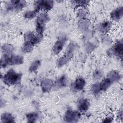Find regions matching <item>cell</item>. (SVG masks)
<instances>
[{
  "mask_svg": "<svg viewBox=\"0 0 123 123\" xmlns=\"http://www.w3.org/2000/svg\"><path fill=\"white\" fill-rule=\"evenodd\" d=\"M111 26V22L109 21H106L99 24L97 26V29L99 32L105 34L110 30Z\"/></svg>",
  "mask_w": 123,
  "mask_h": 123,
  "instance_id": "5bb4252c",
  "label": "cell"
},
{
  "mask_svg": "<svg viewBox=\"0 0 123 123\" xmlns=\"http://www.w3.org/2000/svg\"><path fill=\"white\" fill-rule=\"evenodd\" d=\"M73 2L74 3V4L76 7H86L89 3V1L87 0H78V1H74Z\"/></svg>",
  "mask_w": 123,
  "mask_h": 123,
  "instance_id": "83f0119b",
  "label": "cell"
},
{
  "mask_svg": "<svg viewBox=\"0 0 123 123\" xmlns=\"http://www.w3.org/2000/svg\"><path fill=\"white\" fill-rule=\"evenodd\" d=\"M40 65V61L39 60H35L34 61L29 67V71L30 72H34L36 71Z\"/></svg>",
  "mask_w": 123,
  "mask_h": 123,
  "instance_id": "cb8c5ba5",
  "label": "cell"
},
{
  "mask_svg": "<svg viewBox=\"0 0 123 123\" xmlns=\"http://www.w3.org/2000/svg\"><path fill=\"white\" fill-rule=\"evenodd\" d=\"M67 78L65 75H62L57 79L55 83L54 84L53 86L55 88L60 89L63 88L66 86L67 84Z\"/></svg>",
  "mask_w": 123,
  "mask_h": 123,
  "instance_id": "7c38bea8",
  "label": "cell"
},
{
  "mask_svg": "<svg viewBox=\"0 0 123 123\" xmlns=\"http://www.w3.org/2000/svg\"><path fill=\"white\" fill-rule=\"evenodd\" d=\"M66 40L67 37L65 35H62L59 37L52 48V51L54 54H58L61 51L64 47Z\"/></svg>",
  "mask_w": 123,
  "mask_h": 123,
  "instance_id": "ba28073f",
  "label": "cell"
},
{
  "mask_svg": "<svg viewBox=\"0 0 123 123\" xmlns=\"http://www.w3.org/2000/svg\"><path fill=\"white\" fill-rule=\"evenodd\" d=\"M90 105V103L89 101L86 99L84 98H81L79 99L77 103V106L78 110L82 112H84L86 111L89 109Z\"/></svg>",
  "mask_w": 123,
  "mask_h": 123,
  "instance_id": "8fae6325",
  "label": "cell"
},
{
  "mask_svg": "<svg viewBox=\"0 0 123 123\" xmlns=\"http://www.w3.org/2000/svg\"><path fill=\"white\" fill-rule=\"evenodd\" d=\"M3 54L9 55L12 53L14 49L12 45L9 44H4L1 48Z\"/></svg>",
  "mask_w": 123,
  "mask_h": 123,
  "instance_id": "d6986e66",
  "label": "cell"
},
{
  "mask_svg": "<svg viewBox=\"0 0 123 123\" xmlns=\"http://www.w3.org/2000/svg\"><path fill=\"white\" fill-rule=\"evenodd\" d=\"M86 15V12L83 9H81L77 13V16L81 19H85Z\"/></svg>",
  "mask_w": 123,
  "mask_h": 123,
  "instance_id": "1f68e13d",
  "label": "cell"
},
{
  "mask_svg": "<svg viewBox=\"0 0 123 123\" xmlns=\"http://www.w3.org/2000/svg\"><path fill=\"white\" fill-rule=\"evenodd\" d=\"M91 91L94 95H98L101 91L100 84L99 83H96L93 84L91 87Z\"/></svg>",
  "mask_w": 123,
  "mask_h": 123,
  "instance_id": "d4e9b609",
  "label": "cell"
},
{
  "mask_svg": "<svg viewBox=\"0 0 123 123\" xmlns=\"http://www.w3.org/2000/svg\"><path fill=\"white\" fill-rule=\"evenodd\" d=\"M86 81L84 78L82 77H78L73 84L72 88L75 91H81L84 89L86 86Z\"/></svg>",
  "mask_w": 123,
  "mask_h": 123,
  "instance_id": "9c48e42d",
  "label": "cell"
},
{
  "mask_svg": "<svg viewBox=\"0 0 123 123\" xmlns=\"http://www.w3.org/2000/svg\"><path fill=\"white\" fill-rule=\"evenodd\" d=\"M123 42L122 40H119L116 42L114 46L109 49L107 51V53L111 56L122 57L123 49Z\"/></svg>",
  "mask_w": 123,
  "mask_h": 123,
  "instance_id": "8992f818",
  "label": "cell"
},
{
  "mask_svg": "<svg viewBox=\"0 0 123 123\" xmlns=\"http://www.w3.org/2000/svg\"><path fill=\"white\" fill-rule=\"evenodd\" d=\"M117 118L118 119L122 120L123 118V111L122 110L119 111L118 115H117Z\"/></svg>",
  "mask_w": 123,
  "mask_h": 123,
  "instance_id": "e575fe53",
  "label": "cell"
},
{
  "mask_svg": "<svg viewBox=\"0 0 123 123\" xmlns=\"http://www.w3.org/2000/svg\"><path fill=\"white\" fill-rule=\"evenodd\" d=\"M53 1L51 0H37L34 2L35 10L37 12L39 11H48L52 8L53 7Z\"/></svg>",
  "mask_w": 123,
  "mask_h": 123,
  "instance_id": "277c9868",
  "label": "cell"
},
{
  "mask_svg": "<svg viewBox=\"0 0 123 123\" xmlns=\"http://www.w3.org/2000/svg\"><path fill=\"white\" fill-rule=\"evenodd\" d=\"M43 38V35L42 34H37V35L35 36V39L34 40V41L33 42V45H35L38 43H39L42 39Z\"/></svg>",
  "mask_w": 123,
  "mask_h": 123,
  "instance_id": "4dcf8cb0",
  "label": "cell"
},
{
  "mask_svg": "<svg viewBox=\"0 0 123 123\" xmlns=\"http://www.w3.org/2000/svg\"><path fill=\"white\" fill-rule=\"evenodd\" d=\"M26 5V2L25 0H11L6 4V8L7 11H19L23 9Z\"/></svg>",
  "mask_w": 123,
  "mask_h": 123,
  "instance_id": "5b68a950",
  "label": "cell"
},
{
  "mask_svg": "<svg viewBox=\"0 0 123 123\" xmlns=\"http://www.w3.org/2000/svg\"><path fill=\"white\" fill-rule=\"evenodd\" d=\"M11 58L9 55L3 54L0 59V66L1 68L6 67L10 62Z\"/></svg>",
  "mask_w": 123,
  "mask_h": 123,
  "instance_id": "44dd1931",
  "label": "cell"
},
{
  "mask_svg": "<svg viewBox=\"0 0 123 123\" xmlns=\"http://www.w3.org/2000/svg\"><path fill=\"white\" fill-rule=\"evenodd\" d=\"M80 116V113L78 111L69 110L64 116V121L66 123H76L79 120Z\"/></svg>",
  "mask_w": 123,
  "mask_h": 123,
  "instance_id": "52a82bcc",
  "label": "cell"
},
{
  "mask_svg": "<svg viewBox=\"0 0 123 123\" xmlns=\"http://www.w3.org/2000/svg\"><path fill=\"white\" fill-rule=\"evenodd\" d=\"M50 20V18L46 13H40L36 21V31L38 34H42L45 28V23Z\"/></svg>",
  "mask_w": 123,
  "mask_h": 123,
  "instance_id": "3957f363",
  "label": "cell"
},
{
  "mask_svg": "<svg viewBox=\"0 0 123 123\" xmlns=\"http://www.w3.org/2000/svg\"><path fill=\"white\" fill-rule=\"evenodd\" d=\"M123 15V8L119 7L114 10L111 13V18L115 21H119Z\"/></svg>",
  "mask_w": 123,
  "mask_h": 123,
  "instance_id": "4fadbf2b",
  "label": "cell"
},
{
  "mask_svg": "<svg viewBox=\"0 0 123 123\" xmlns=\"http://www.w3.org/2000/svg\"><path fill=\"white\" fill-rule=\"evenodd\" d=\"M33 45L30 43L25 42L22 48V51L24 53H28L32 51L33 49Z\"/></svg>",
  "mask_w": 123,
  "mask_h": 123,
  "instance_id": "484cf974",
  "label": "cell"
},
{
  "mask_svg": "<svg viewBox=\"0 0 123 123\" xmlns=\"http://www.w3.org/2000/svg\"><path fill=\"white\" fill-rule=\"evenodd\" d=\"M76 45L74 43L71 42L68 46L65 54L59 58L57 62L58 67H62L65 65L73 56Z\"/></svg>",
  "mask_w": 123,
  "mask_h": 123,
  "instance_id": "7a4b0ae2",
  "label": "cell"
},
{
  "mask_svg": "<svg viewBox=\"0 0 123 123\" xmlns=\"http://www.w3.org/2000/svg\"><path fill=\"white\" fill-rule=\"evenodd\" d=\"M113 120V117L111 116H108L105 120L103 121L104 122H111Z\"/></svg>",
  "mask_w": 123,
  "mask_h": 123,
  "instance_id": "836d02e7",
  "label": "cell"
},
{
  "mask_svg": "<svg viewBox=\"0 0 123 123\" xmlns=\"http://www.w3.org/2000/svg\"><path fill=\"white\" fill-rule=\"evenodd\" d=\"M37 12L35 10L34 11H26L24 14V17L26 19H32L36 16Z\"/></svg>",
  "mask_w": 123,
  "mask_h": 123,
  "instance_id": "4316f807",
  "label": "cell"
},
{
  "mask_svg": "<svg viewBox=\"0 0 123 123\" xmlns=\"http://www.w3.org/2000/svg\"><path fill=\"white\" fill-rule=\"evenodd\" d=\"M103 76V73L101 72V71L99 70H96L93 74V78L95 80H98L100 79L102 76Z\"/></svg>",
  "mask_w": 123,
  "mask_h": 123,
  "instance_id": "f546056e",
  "label": "cell"
},
{
  "mask_svg": "<svg viewBox=\"0 0 123 123\" xmlns=\"http://www.w3.org/2000/svg\"><path fill=\"white\" fill-rule=\"evenodd\" d=\"M112 84L117 82H118L121 78L120 74L115 71H112L110 72L107 77Z\"/></svg>",
  "mask_w": 123,
  "mask_h": 123,
  "instance_id": "9a60e30c",
  "label": "cell"
},
{
  "mask_svg": "<svg viewBox=\"0 0 123 123\" xmlns=\"http://www.w3.org/2000/svg\"><path fill=\"white\" fill-rule=\"evenodd\" d=\"M1 122L2 123H14V119L10 113L5 112L1 114Z\"/></svg>",
  "mask_w": 123,
  "mask_h": 123,
  "instance_id": "2e32d148",
  "label": "cell"
},
{
  "mask_svg": "<svg viewBox=\"0 0 123 123\" xmlns=\"http://www.w3.org/2000/svg\"><path fill=\"white\" fill-rule=\"evenodd\" d=\"M35 35L31 31H28L26 32L24 35V39L25 42L30 43L33 45V42L35 37Z\"/></svg>",
  "mask_w": 123,
  "mask_h": 123,
  "instance_id": "ffe728a7",
  "label": "cell"
},
{
  "mask_svg": "<svg viewBox=\"0 0 123 123\" xmlns=\"http://www.w3.org/2000/svg\"><path fill=\"white\" fill-rule=\"evenodd\" d=\"M41 87L43 92H49L54 86L53 81L49 78H45L41 81Z\"/></svg>",
  "mask_w": 123,
  "mask_h": 123,
  "instance_id": "30bf717a",
  "label": "cell"
},
{
  "mask_svg": "<svg viewBox=\"0 0 123 123\" xmlns=\"http://www.w3.org/2000/svg\"><path fill=\"white\" fill-rule=\"evenodd\" d=\"M111 81L107 78H105L99 83L101 91H106L111 85Z\"/></svg>",
  "mask_w": 123,
  "mask_h": 123,
  "instance_id": "603a6c76",
  "label": "cell"
},
{
  "mask_svg": "<svg viewBox=\"0 0 123 123\" xmlns=\"http://www.w3.org/2000/svg\"><path fill=\"white\" fill-rule=\"evenodd\" d=\"M102 39L103 42L106 44H110L112 42V39L109 36H103Z\"/></svg>",
  "mask_w": 123,
  "mask_h": 123,
  "instance_id": "d6a6232c",
  "label": "cell"
},
{
  "mask_svg": "<svg viewBox=\"0 0 123 123\" xmlns=\"http://www.w3.org/2000/svg\"><path fill=\"white\" fill-rule=\"evenodd\" d=\"M85 48H86V52L88 53H89L94 50V49L95 48V45L91 42H88L86 44Z\"/></svg>",
  "mask_w": 123,
  "mask_h": 123,
  "instance_id": "f1b7e54d",
  "label": "cell"
},
{
  "mask_svg": "<svg viewBox=\"0 0 123 123\" xmlns=\"http://www.w3.org/2000/svg\"><path fill=\"white\" fill-rule=\"evenodd\" d=\"M90 24V23L88 20L85 18L81 19L78 22V27L81 30L86 31L88 28Z\"/></svg>",
  "mask_w": 123,
  "mask_h": 123,
  "instance_id": "ac0fdd59",
  "label": "cell"
},
{
  "mask_svg": "<svg viewBox=\"0 0 123 123\" xmlns=\"http://www.w3.org/2000/svg\"><path fill=\"white\" fill-rule=\"evenodd\" d=\"M24 62V58L20 55H12L10 59V63L12 65H20Z\"/></svg>",
  "mask_w": 123,
  "mask_h": 123,
  "instance_id": "e0dca14e",
  "label": "cell"
},
{
  "mask_svg": "<svg viewBox=\"0 0 123 123\" xmlns=\"http://www.w3.org/2000/svg\"><path fill=\"white\" fill-rule=\"evenodd\" d=\"M21 77V74L17 73L11 69L3 75V81L8 86H13L19 83Z\"/></svg>",
  "mask_w": 123,
  "mask_h": 123,
  "instance_id": "6da1fadb",
  "label": "cell"
},
{
  "mask_svg": "<svg viewBox=\"0 0 123 123\" xmlns=\"http://www.w3.org/2000/svg\"><path fill=\"white\" fill-rule=\"evenodd\" d=\"M26 119L28 123H35L38 119L39 115L37 112H31L26 114Z\"/></svg>",
  "mask_w": 123,
  "mask_h": 123,
  "instance_id": "7402d4cb",
  "label": "cell"
}]
</instances>
